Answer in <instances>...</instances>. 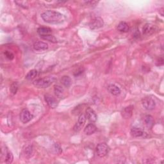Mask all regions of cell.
Here are the masks:
<instances>
[{"label": "cell", "mask_w": 164, "mask_h": 164, "mask_svg": "<svg viewBox=\"0 0 164 164\" xmlns=\"http://www.w3.org/2000/svg\"><path fill=\"white\" fill-rule=\"evenodd\" d=\"M41 18L46 23L52 24L62 23L65 18L63 14L56 11L47 10L41 14Z\"/></svg>", "instance_id": "1"}, {"label": "cell", "mask_w": 164, "mask_h": 164, "mask_svg": "<svg viewBox=\"0 0 164 164\" xmlns=\"http://www.w3.org/2000/svg\"><path fill=\"white\" fill-rule=\"evenodd\" d=\"M56 80L54 77L48 76L39 78L33 82V84L37 88H47Z\"/></svg>", "instance_id": "2"}, {"label": "cell", "mask_w": 164, "mask_h": 164, "mask_svg": "<svg viewBox=\"0 0 164 164\" xmlns=\"http://www.w3.org/2000/svg\"><path fill=\"white\" fill-rule=\"evenodd\" d=\"M109 146L105 143H100L96 147L97 154L99 157H105L109 152Z\"/></svg>", "instance_id": "3"}, {"label": "cell", "mask_w": 164, "mask_h": 164, "mask_svg": "<svg viewBox=\"0 0 164 164\" xmlns=\"http://www.w3.org/2000/svg\"><path fill=\"white\" fill-rule=\"evenodd\" d=\"M142 105L143 106V107L147 110H152L156 106L155 101L152 98L149 97H146L142 99Z\"/></svg>", "instance_id": "4"}, {"label": "cell", "mask_w": 164, "mask_h": 164, "mask_svg": "<svg viewBox=\"0 0 164 164\" xmlns=\"http://www.w3.org/2000/svg\"><path fill=\"white\" fill-rule=\"evenodd\" d=\"M33 118V115L27 109H23L20 113V120L24 124L30 121Z\"/></svg>", "instance_id": "5"}, {"label": "cell", "mask_w": 164, "mask_h": 164, "mask_svg": "<svg viewBox=\"0 0 164 164\" xmlns=\"http://www.w3.org/2000/svg\"><path fill=\"white\" fill-rule=\"evenodd\" d=\"M44 99L47 102L48 105L51 108H55L59 105V102L56 99L50 94H46L44 96Z\"/></svg>", "instance_id": "6"}, {"label": "cell", "mask_w": 164, "mask_h": 164, "mask_svg": "<svg viewBox=\"0 0 164 164\" xmlns=\"http://www.w3.org/2000/svg\"><path fill=\"white\" fill-rule=\"evenodd\" d=\"M104 22L101 18H96L91 20V22L89 24V26L92 30L98 29L103 26Z\"/></svg>", "instance_id": "7"}, {"label": "cell", "mask_w": 164, "mask_h": 164, "mask_svg": "<svg viewBox=\"0 0 164 164\" xmlns=\"http://www.w3.org/2000/svg\"><path fill=\"white\" fill-rule=\"evenodd\" d=\"M86 116L84 114H81L78 120V122H76V124L74 126V131L76 132H78L81 130V129L82 128V127L83 126V125L85 124V122L86 121Z\"/></svg>", "instance_id": "8"}, {"label": "cell", "mask_w": 164, "mask_h": 164, "mask_svg": "<svg viewBox=\"0 0 164 164\" xmlns=\"http://www.w3.org/2000/svg\"><path fill=\"white\" fill-rule=\"evenodd\" d=\"M85 116L87 118V119L91 122H95L97 121V116L94 110L88 107L85 110Z\"/></svg>", "instance_id": "9"}, {"label": "cell", "mask_w": 164, "mask_h": 164, "mask_svg": "<svg viewBox=\"0 0 164 164\" xmlns=\"http://www.w3.org/2000/svg\"><path fill=\"white\" fill-rule=\"evenodd\" d=\"M34 49L36 51H44L48 49V44L42 41H36L34 44Z\"/></svg>", "instance_id": "10"}, {"label": "cell", "mask_w": 164, "mask_h": 164, "mask_svg": "<svg viewBox=\"0 0 164 164\" xmlns=\"http://www.w3.org/2000/svg\"><path fill=\"white\" fill-rule=\"evenodd\" d=\"M108 91L113 96H118L121 94V89L117 85L115 84H110L107 87Z\"/></svg>", "instance_id": "11"}, {"label": "cell", "mask_w": 164, "mask_h": 164, "mask_svg": "<svg viewBox=\"0 0 164 164\" xmlns=\"http://www.w3.org/2000/svg\"><path fill=\"white\" fill-rule=\"evenodd\" d=\"M155 27L151 24H146L143 27V34L145 35H150L154 32Z\"/></svg>", "instance_id": "12"}, {"label": "cell", "mask_w": 164, "mask_h": 164, "mask_svg": "<svg viewBox=\"0 0 164 164\" xmlns=\"http://www.w3.org/2000/svg\"><path fill=\"white\" fill-rule=\"evenodd\" d=\"M37 33L39 34V35L41 37H42L51 35L52 33V30L51 28H48V27L42 26V27H40L38 28Z\"/></svg>", "instance_id": "13"}, {"label": "cell", "mask_w": 164, "mask_h": 164, "mask_svg": "<svg viewBox=\"0 0 164 164\" xmlns=\"http://www.w3.org/2000/svg\"><path fill=\"white\" fill-rule=\"evenodd\" d=\"M96 130V126L92 123H91V124H89L87 126H86L84 129V133L87 135H91L95 133Z\"/></svg>", "instance_id": "14"}, {"label": "cell", "mask_w": 164, "mask_h": 164, "mask_svg": "<svg viewBox=\"0 0 164 164\" xmlns=\"http://www.w3.org/2000/svg\"><path fill=\"white\" fill-rule=\"evenodd\" d=\"M133 113V106H130L128 107H126L122 110V116L123 117L126 119H129L132 116Z\"/></svg>", "instance_id": "15"}, {"label": "cell", "mask_w": 164, "mask_h": 164, "mask_svg": "<svg viewBox=\"0 0 164 164\" xmlns=\"http://www.w3.org/2000/svg\"><path fill=\"white\" fill-rule=\"evenodd\" d=\"M131 135L133 137H141L144 135V132L142 130L138 128H133L130 132Z\"/></svg>", "instance_id": "16"}, {"label": "cell", "mask_w": 164, "mask_h": 164, "mask_svg": "<svg viewBox=\"0 0 164 164\" xmlns=\"http://www.w3.org/2000/svg\"><path fill=\"white\" fill-rule=\"evenodd\" d=\"M54 92L55 95L59 97L62 98L64 97V89L60 85H55L54 86Z\"/></svg>", "instance_id": "17"}, {"label": "cell", "mask_w": 164, "mask_h": 164, "mask_svg": "<svg viewBox=\"0 0 164 164\" xmlns=\"http://www.w3.org/2000/svg\"><path fill=\"white\" fill-rule=\"evenodd\" d=\"M117 30L121 32L126 33L128 32L130 30V28L128 24H127L126 22H121L119 24H118L117 26Z\"/></svg>", "instance_id": "18"}, {"label": "cell", "mask_w": 164, "mask_h": 164, "mask_svg": "<svg viewBox=\"0 0 164 164\" xmlns=\"http://www.w3.org/2000/svg\"><path fill=\"white\" fill-rule=\"evenodd\" d=\"M144 122L147 127L151 128V127H153V126L154 125V121L152 116H150V115H147L144 117Z\"/></svg>", "instance_id": "19"}, {"label": "cell", "mask_w": 164, "mask_h": 164, "mask_svg": "<svg viewBox=\"0 0 164 164\" xmlns=\"http://www.w3.org/2000/svg\"><path fill=\"white\" fill-rule=\"evenodd\" d=\"M61 83H62L65 87H69L71 85V78L68 76H64L61 78Z\"/></svg>", "instance_id": "20"}, {"label": "cell", "mask_w": 164, "mask_h": 164, "mask_svg": "<svg viewBox=\"0 0 164 164\" xmlns=\"http://www.w3.org/2000/svg\"><path fill=\"white\" fill-rule=\"evenodd\" d=\"M37 75V71L35 70V69H32L27 73L25 78L28 80H32L35 78Z\"/></svg>", "instance_id": "21"}, {"label": "cell", "mask_w": 164, "mask_h": 164, "mask_svg": "<svg viewBox=\"0 0 164 164\" xmlns=\"http://www.w3.org/2000/svg\"><path fill=\"white\" fill-rule=\"evenodd\" d=\"M18 83L17 82H14L13 83H12L10 85V92L12 94H15L18 92Z\"/></svg>", "instance_id": "22"}, {"label": "cell", "mask_w": 164, "mask_h": 164, "mask_svg": "<svg viewBox=\"0 0 164 164\" xmlns=\"http://www.w3.org/2000/svg\"><path fill=\"white\" fill-rule=\"evenodd\" d=\"M42 38L43 39L49 41V42H51L52 43H56V42H57L56 39L55 37L54 36L52 35L51 34V35H47V36L42 37Z\"/></svg>", "instance_id": "23"}, {"label": "cell", "mask_w": 164, "mask_h": 164, "mask_svg": "<svg viewBox=\"0 0 164 164\" xmlns=\"http://www.w3.org/2000/svg\"><path fill=\"white\" fill-rule=\"evenodd\" d=\"M14 160V156L11 152H8L6 154L5 162L7 163H11Z\"/></svg>", "instance_id": "24"}, {"label": "cell", "mask_w": 164, "mask_h": 164, "mask_svg": "<svg viewBox=\"0 0 164 164\" xmlns=\"http://www.w3.org/2000/svg\"><path fill=\"white\" fill-rule=\"evenodd\" d=\"M4 55H5L7 58L10 60H12L14 59V55L9 51H5L4 52Z\"/></svg>", "instance_id": "25"}, {"label": "cell", "mask_w": 164, "mask_h": 164, "mask_svg": "<svg viewBox=\"0 0 164 164\" xmlns=\"http://www.w3.org/2000/svg\"><path fill=\"white\" fill-rule=\"evenodd\" d=\"M32 151H33V149H32V147L31 146H28L26 147L25 149V151H24V153H25V154L26 156H30L31 154L32 153Z\"/></svg>", "instance_id": "26"}, {"label": "cell", "mask_w": 164, "mask_h": 164, "mask_svg": "<svg viewBox=\"0 0 164 164\" xmlns=\"http://www.w3.org/2000/svg\"><path fill=\"white\" fill-rule=\"evenodd\" d=\"M157 62L158 63V64H157V65H163V59H162V58L159 59V60H158Z\"/></svg>", "instance_id": "27"}, {"label": "cell", "mask_w": 164, "mask_h": 164, "mask_svg": "<svg viewBox=\"0 0 164 164\" xmlns=\"http://www.w3.org/2000/svg\"><path fill=\"white\" fill-rule=\"evenodd\" d=\"M79 72H80V73H81V74L82 72H82V71H79ZM78 73H79L78 72H76V74H75V76H78Z\"/></svg>", "instance_id": "28"}]
</instances>
